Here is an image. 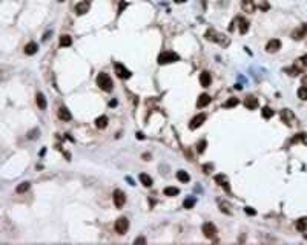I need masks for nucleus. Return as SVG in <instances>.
Instances as JSON below:
<instances>
[{
  "label": "nucleus",
  "instance_id": "nucleus-1",
  "mask_svg": "<svg viewBox=\"0 0 307 245\" xmlns=\"http://www.w3.org/2000/svg\"><path fill=\"white\" fill-rule=\"evenodd\" d=\"M97 84H99V87L103 89L104 92H111V91H112V87H114V83H112L111 77H109L108 74H104V72L99 74V77H97Z\"/></svg>",
  "mask_w": 307,
  "mask_h": 245
},
{
  "label": "nucleus",
  "instance_id": "nucleus-2",
  "mask_svg": "<svg viewBox=\"0 0 307 245\" xmlns=\"http://www.w3.org/2000/svg\"><path fill=\"white\" fill-rule=\"evenodd\" d=\"M175 61H178V55L172 51H164L157 57L158 65H167V63H175Z\"/></svg>",
  "mask_w": 307,
  "mask_h": 245
},
{
  "label": "nucleus",
  "instance_id": "nucleus-3",
  "mask_svg": "<svg viewBox=\"0 0 307 245\" xmlns=\"http://www.w3.org/2000/svg\"><path fill=\"white\" fill-rule=\"evenodd\" d=\"M203 234H204L207 239H215L217 238V233H218V230H217V227L212 224V222H206L203 224Z\"/></svg>",
  "mask_w": 307,
  "mask_h": 245
},
{
  "label": "nucleus",
  "instance_id": "nucleus-4",
  "mask_svg": "<svg viewBox=\"0 0 307 245\" xmlns=\"http://www.w3.org/2000/svg\"><path fill=\"white\" fill-rule=\"evenodd\" d=\"M128 228H129L128 218L121 216V218H118V219L115 220V231H117L118 234H125V233L128 231Z\"/></svg>",
  "mask_w": 307,
  "mask_h": 245
},
{
  "label": "nucleus",
  "instance_id": "nucleus-5",
  "mask_svg": "<svg viewBox=\"0 0 307 245\" xmlns=\"http://www.w3.org/2000/svg\"><path fill=\"white\" fill-rule=\"evenodd\" d=\"M112 199H114L115 207H117V208H121V207L125 205V202H126V195H125V192H121V190H115Z\"/></svg>",
  "mask_w": 307,
  "mask_h": 245
},
{
  "label": "nucleus",
  "instance_id": "nucleus-6",
  "mask_svg": "<svg viewBox=\"0 0 307 245\" xmlns=\"http://www.w3.org/2000/svg\"><path fill=\"white\" fill-rule=\"evenodd\" d=\"M115 74H117V77L118 78H121V80H128V78H131V71H128L123 65H120V63H117L115 65Z\"/></svg>",
  "mask_w": 307,
  "mask_h": 245
},
{
  "label": "nucleus",
  "instance_id": "nucleus-7",
  "mask_svg": "<svg viewBox=\"0 0 307 245\" xmlns=\"http://www.w3.org/2000/svg\"><path fill=\"white\" fill-rule=\"evenodd\" d=\"M281 120H282V122H286L289 127H290V126H293V122L296 121L295 115H293L289 109H284V110L281 112Z\"/></svg>",
  "mask_w": 307,
  "mask_h": 245
},
{
  "label": "nucleus",
  "instance_id": "nucleus-8",
  "mask_svg": "<svg viewBox=\"0 0 307 245\" xmlns=\"http://www.w3.org/2000/svg\"><path fill=\"white\" fill-rule=\"evenodd\" d=\"M241 8L244 12H249V14H254L256 9V5L254 0H241Z\"/></svg>",
  "mask_w": 307,
  "mask_h": 245
},
{
  "label": "nucleus",
  "instance_id": "nucleus-9",
  "mask_svg": "<svg viewBox=\"0 0 307 245\" xmlns=\"http://www.w3.org/2000/svg\"><path fill=\"white\" fill-rule=\"evenodd\" d=\"M307 34V24H301L298 29H295L293 32H292V38L293 40H301V38H304Z\"/></svg>",
  "mask_w": 307,
  "mask_h": 245
},
{
  "label": "nucleus",
  "instance_id": "nucleus-10",
  "mask_svg": "<svg viewBox=\"0 0 307 245\" xmlns=\"http://www.w3.org/2000/svg\"><path fill=\"white\" fill-rule=\"evenodd\" d=\"M89 6H91V5H89V2H86V0H85V2H78L76 5V14L77 16L86 14V12L89 11Z\"/></svg>",
  "mask_w": 307,
  "mask_h": 245
},
{
  "label": "nucleus",
  "instance_id": "nucleus-11",
  "mask_svg": "<svg viewBox=\"0 0 307 245\" xmlns=\"http://www.w3.org/2000/svg\"><path fill=\"white\" fill-rule=\"evenodd\" d=\"M206 121V115L204 114H198L197 117H194L192 118V121H190V124H189V127L194 130V129H197V127H200L203 122Z\"/></svg>",
  "mask_w": 307,
  "mask_h": 245
},
{
  "label": "nucleus",
  "instance_id": "nucleus-12",
  "mask_svg": "<svg viewBox=\"0 0 307 245\" xmlns=\"http://www.w3.org/2000/svg\"><path fill=\"white\" fill-rule=\"evenodd\" d=\"M280 48H281V42H280L278 38H272V40H269L267 45H266V51H267V52H277Z\"/></svg>",
  "mask_w": 307,
  "mask_h": 245
},
{
  "label": "nucleus",
  "instance_id": "nucleus-13",
  "mask_svg": "<svg viewBox=\"0 0 307 245\" xmlns=\"http://www.w3.org/2000/svg\"><path fill=\"white\" fill-rule=\"evenodd\" d=\"M200 83H201L203 87H209L210 83H212V75L207 72V71H203V72L200 74Z\"/></svg>",
  "mask_w": 307,
  "mask_h": 245
},
{
  "label": "nucleus",
  "instance_id": "nucleus-14",
  "mask_svg": "<svg viewBox=\"0 0 307 245\" xmlns=\"http://www.w3.org/2000/svg\"><path fill=\"white\" fill-rule=\"evenodd\" d=\"M58 118L62 120V121H69L71 118H72V115H71V112L68 110V107H65V106H62L60 109H58Z\"/></svg>",
  "mask_w": 307,
  "mask_h": 245
},
{
  "label": "nucleus",
  "instance_id": "nucleus-15",
  "mask_svg": "<svg viewBox=\"0 0 307 245\" xmlns=\"http://www.w3.org/2000/svg\"><path fill=\"white\" fill-rule=\"evenodd\" d=\"M215 181L220 184V185H223L224 187V190L226 192H230V187H229V181H227V178L224 176V175H217L215 176Z\"/></svg>",
  "mask_w": 307,
  "mask_h": 245
},
{
  "label": "nucleus",
  "instance_id": "nucleus-16",
  "mask_svg": "<svg viewBox=\"0 0 307 245\" xmlns=\"http://www.w3.org/2000/svg\"><path fill=\"white\" fill-rule=\"evenodd\" d=\"M244 106L247 107V109H250V110H254L258 107V98L255 97H247L244 100Z\"/></svg>",
  "mask_w": 307,
  "mask_h": 245
},
{
  "label": "nucleus",
  "instance_id": "nucleus-17",
  "mask_svg": "<svg viewBox=\"0 0 307 245\" xmlns=\"http://www.w3.org/2000/svg\"><path fill=\"white\" fill-rule=\"evenodd\" d=\"M209 103H210V97L207 94H201L197 100V107H206Z\"/></svg>",
  "mask_w": 307,
  "mask_h": 245
},
{
  "label": "nucleus",
  "instance_id": "nucleus-18",
  "mask_svg": "<svg viewBox=\"0 0 307 245\" xmlns=\"http://www.w3.org/2000/svg\"><path fill=\"white\" fill-rule=\"evenodd\" d=\"M206 40H209V42H221V38H218V37H221V35H218L213 29H209V31H206L204 34Z\"/></svg>",
  "mask_w": 307,
  "mask_h": 245
},
{
  "label": "nucleus",
  "instance_id": "nucleus-19",
  "mask_svg": "<svg viewBox=\"0 0 307 245\" xmlns=\"http://www.w3.org/2000/svg\"><path fill=\"white\" fill-rule=\"evenodd\" d=\"M35 103H37V106H39L42 110L46 109V98H45V95H43L42 92H39V94L35 95Z\"/></svg>",
  "mask_w": 307,
  "mask_h": 245
},
{
  "label": "nucleus",
  "instance_id": "nucleus-20",
  "mask_svg": "<svg viewBox=\"0 0 307 245\" xmlns=\"http://www.w3.org/2000/svg\"><path fill=\"white\" fill-rule=\"evenodd\" d=\"M25 54L26 55H34L37 51H39V46H37V43H34V42H31V43H28L25 46Z\"/></svg>",
  "mask_w": 307,
  "mask_h": 245
},
{
  "label": "nucleus",
  "instance_id": "nucleus-21",
  "mask_svg": "<svg viewBox=\"0 0 307 245\" xmlns=\"http://www.w3.org/2000/svg\"><path fill=\"white\" fill-rule=\"evenodd\" d=\"M140 181H141V184L144 185V187H152V178L149 176V175H146V173H141L140 175Z\"/></svg>",
  "mask_w": 307,
  "mask_h": 245
},
{
  "label": "nucleus",
  "instance_id": "nucleus-22",
  "mask_svg": "<svg viewBox=\"0 0 307 245\" xmlns=\"http://www.w3.org/2000/svg\"><path fill=\"white\" fill-rule=\"evenodd\" d=\"M238 23H240V32L241 34H246L249 31V22L243 17H238Z\"/></svg>",
  "mask_w": 307,
  "mask_h": 245
},
{
  "label": "nucleus",
  "instance_id": "nucleus-23",
  "mask_svg": "<svg viewBox=\"0 0 307 245\" xmlns=\"http://www.w3.org/2000/svg\"><path fill=\"white\" fill-rule=\"evenodd\" d=\"M296 230L298 231H307V218H301L296 220Z\"/></svg>",
  "mask_w": 307,
  "mask_h": 245
},
{
  "label": "nucleus",
  "instance_id": "nucleus-24",
  "mask_svg": "<svg viewBox=\"0 0 307 245\" xmlns=\"http://www.w3.org/2000/svg\"><path fill=\"white\" fill-rule=\"evenodd\" d=\"M72 45V38H71V35H62L60 37V46H63V48H68V46H71Z\"/></svg>",
  "mask_w": 307,
  "mask_h": 245
},
{
  "label": "nucleus",
  "instance_id": "nucleus-25",
  "mask_svg": "<svg viewBox=\"0 0 307 245\" xmlns=\"http://www.w3.org/2000/svg\"><path fill=\"white\" fill-rule=\"evenodd\" d=\"M177 178H178V181H181V182H189V181H190V176H189L184 170L177 172Z\"/></svg>",
  "mask_w": 307,
  "mask_h": 245
},
{
  "label": "nucleus",
  "instance_id": "nucleus-26",
  "mask_svg": "<svg viewBox=\"0 0 307 245\" xmlns=\"http://www.w3.org/2000/svg\"><path fill=\"white\" fill-rule=\"evenodd\" d=\"M95 126L99 127V129H104L106 126H108V117H100V118H97L95 120Z\"/></svg>",
  "mask_w": 307,
  "mask_h": 245
},
{
  "label": "nucleus",
  "instance_id": "nucleus-27",
  "mask_svg": "<svg viewBox=\"0 0 307 245\" xmlns=\"http://www.w3.org/2000/svg\"><path fill=\"white\" fill-rule=\"evenodd\" d=\"M284 71H286V72L289 74L290 77H296V75H300V74L303 72V71H300V69H298L296 66H292V68H286Z\"/></svg>",
  "mask_w": 307,
  "mask_h": 245
},
{
  "label": "nucleus",
  "instance_id": "nucleus-28",
  "mask_svg": "<svg viewBox=\"0 0 307 245\" xmlns=\"http://www.w3.org/2000/svg\"><path fill=\"white\" fill-rule=\"evenodd\" d=\"M180 193V190L177 187H166L164 189V195L166 196H177Z\"/></svg>",
  "mask_w": 307,
  "mask_h": 245
},
{
  "label": "nucleus",
  "instance_id": "nucleus-29",
  "mask_svg": "<svg viewBox=\"0 0 307 245\" xmlns=\"http://www.w3.org/2000/svg\"><path fill=\"white\" fill-rule=\"evenodd\" d=\"M298 98H300V100H303V101H306L307 100V87L306 86H303V87H300V89H298Z\"/></svg>",
  "mask_w": 307,
  "mask_h": 245
},
{
  "label": "nucleus",
  "instance_id": "nucleus-30",
  "mask_svg": "<svg viewBox=\"0 0 307 245\" xmlns=\"http://www.w3.org/2000/svg\"><path fill=\"white\" fill-rule=\"evenodd\" d=\"M28 189H29V182H22V184H19V185H17L16 192H17V193H25Z\"/></svg>",
  "mask_w": 307,
  "mask_h": 245
},
{
  "label": "nucleus",
  "instance_id": "nucleus-31",
  "mask_svg": "<svg viewBox=\"0 0 307 245\" xmlns=\"http://www.w3.org/2000/svg\"><path fill=\"white\" fill-rule=\"evenodd\" d=\"M238 103H240V101H238V98H235V97L229 98V100L224 103V107H235V106H238Z\"/></svg>",
  "mask_w": 307,
  "mask_h": 245
},
{
  "label": "nucleus",
  "instance_id": "nucleus-32",
  "mask_svg": "<svg viewBox=\"0 0 307 245\" xmlns=\"http://www.w3.org/2000/svg\"><path fill=\"white\" fill-rule=\"evenodd\" d=\"M261 114H263V117H264V118H270V117H273V110H272L270 107H267V106H266V107H263V112H261Z\"/></svg>",
  "mask_w": 307,
  "mask_h": 245
},
{
  "label": "nucleus",
  "instance_id": "nucleus-33",
  "mask_svg": "<svg viewBox=\"0 0 307 245\" xmlns=\"http://www.w3.org/2000/svg\"><path fill=\"white\" fill-rule=\"evenodd\" d=\"M194 204H195V199H186L183 205H184V208H192Z\"/></svg>",
  "mask_w": 307,
  "mask_h": 245
},
{
  "label": "nucleus",
  "instance_id": "nucleus-34",
  "mask_svg": "<svg viewBox=\"0 0 307 245\" xmlns=\"http://www.w3.org/2000/svg\"><path fill=\"white\" fill-rule=\"evenodd\" d=\"M227 207H229V205H227L226 202H221V204H220V210H223L226 215H230V210H227Z\"/></svg>",
  "mask_w": 307,
  "mask_h": 245
},
{
  "label": "nucleus",
  "instance_id": "nucleus-35",
  "mask_svg": "<svg viewBox=\"0 0 307 245\" xmlns=\"http://www.w3.org/2000/svg\"><path fill=\"white\" fill-rule=\"evenodd\" d=\"M197 147H198V149H197V150H198V153H203V152H204V149H206V141L204 140H203V141H200V144H198Z\"/></svg>",
  "mask_w": 307,
  "mask_h": 245
},
{
  "label": "nucleus",
  "instance_id": "nucleus-36",
  "mask_svg": "<svg viewBox=\"0 0 307 245\" xmlns=\"http://www.w3.org/2000/svg\"><path fill=\"white\" fill-rule=\"evenodd\" d=\"M244 212H246L249 216H255V215H256V212L254 210V208H252V207H246V208H244Z\"/></svg>",
  "mask_w": 307,
  "mask_h": 245
},
{
  "label": "nucleus",
  "instance_id": "nucleus-37",
  "mask_svg": "<svg viewBox=\"0 0 307 245\" xmlns=\"http://www.w3.org/2000/svg\"><path fill=\"white\" fill-rule=\"evenodd\" d=\"M304 138H306V133H298V136H295L292 141H293V143H296V141H300V140H304Z\"/></svg>",
  "mask_w": 307,
  "mask_h": 245
},
{
  "label": "nucleus",
  "instance_id": "nucleus-38",
  "mask_svg": "<svg viewBox=\"0 0 307 245\" xmlns=\"http://www.w3.org/2000/svg\"><path fill=\"white\" fill-rule=\"evenodd\" d=\"M125 8H126V3H125V2H121V3H120V12H121Z\"/></svg>",
  "mask_w": 307,
  "mask_h": 245
},
{
  "label": "nucleus",
  "instance_id": "nucleus-39",
  "mask_svg": "<svg viewBox=\"0 0 307 245\" xmlns=\"http://www.w3.org/2000/svg\"><path fill=\"white\" fill-rule=\"evenodd\" d=\"M49 37H51V32H46V34H45V37H43V40H48Z\"/></svg>",
  "mask_w": 307,
  "mask_h": 245
},
{
  "label": "nucleus",
  "instance_id": "nucleus-40",
  "mask_svg": "<svg viewBox=\"0 0 307 245\" xmlns=\"http://www.w3.org/2000/svg\"><path fill=\"white\" fill-rule=\"evenodd\" d=\"M233 28H235V23L232 22V23H230V26H229V31H233Z\"/></svg>",
  "mask_w": 307,
  "mask_h": 245
},
{
  "label": "nucleus",
  "instance_id": "nucleus-41",
  "mask_svg": "<svg viewBox=\"0 0 307 245\" xmlns=\"http://www.w3.org/2000/svg\"><path fill=\"white\" fill-rule=\"evenodd\" d=\"M137 136H138V140H143L144 136H143V133H137Z\"/></svg>",
  "mask_w": 307,
  "mask_h": 245
},
{
  "label": "nucleus",
  "instance_id": "nucleus-42",
  "mask_svg": "<svg viewBox=\"0 0 307 245\" xmlns=\"http://www.w3.org/2000/svg\"><path fill=\"white\" fill-rule=\"evenodd\" d=\"M135 242H144V239L143 238H138V239H135Z\"/></svg>",
  "mask_w": 307,
  "mask_h": 245
},
{
  "label": "nucleus",
  "instance_id": "nucleus-43",
  "mask_svg": "<svg viewBox=\"0 0 307 245\" xmlns=\"http://www.w3.org/2000/svg\"><path fill=\"white\" fill-rule=\"evenodd\" d=\"M174 2H175V3H184L186 0H174Z\"/></svg>",
  "mask_w": 307,
  "mask_h": 245
},
{
  "label": "nucleus",
  "instance_id": "nucleus-44",
  "mask_svg": "<svg viewBox=\"0 0 307 245\" xmlns=\"http://www.w3.org/2000/svg\"><path fill=\"white\" fill-rule=\"evenodd\" d=\"M303 84H307V78H306V77L303 78Z\"/></svg>",
  "mask_w": 307,
  "mask_h": 245
},
{
  "label": "nucleus",
  "instance_id": "nucleus-45",
  "mask_svg": "<svg viewBox=\"0 0 307 245\" xmlns=\"http://www.w3.org/2000/svg\"><path fill=\"white\" fill-rule=\"evenodd\" d=\"M58 2H65V0H58Z\"/></svg>",
  "mask_w": 307,
  "mask_h": 245
}]
</instances>
